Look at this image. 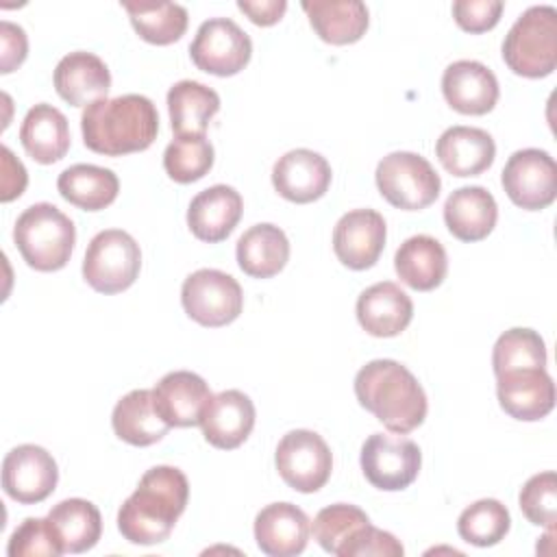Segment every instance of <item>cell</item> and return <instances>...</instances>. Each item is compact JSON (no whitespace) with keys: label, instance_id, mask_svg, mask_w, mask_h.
Masks as SVG:
<instances>
[{"label":"cell","instance_id":"6da1fadb","mask_svg":"<svg viewBox=\"0 0 557 557\" xmlns=\"http://www.w3.org/2000/svg\"><path fill=\"white\" fill-rule=\"evenodd\" d=\"M189 483L174 466H154L144 472L137 490L117 511V529L131 544H159L170 537L187 507Z\"/></svg>","mask_w":557,"mask_h":557},{"label":"cell","instance_id":"7a4b0ae2","mask_svg":"<svg viewBox=\"0 0 557 557\" xmlns=\"http://www.w3.org/2000/svg\"><path fill=\"white\" fill-rule=\"evenodd\" d=\"M81 131L91 152L122 157L152 146L159 133V113L152 100L141 94L102 98L85 107Z\"/></svg>","mask_w":557,"mask_h":557},{"label":"cell","instance_id":"3957f363","mask_svg":"<svg viewBox=\"0 0 557 557\" xmlns=\"http://www.w3.org/2000/svg\"><path fill=\"white\" fill-rule=\"evenodd\" d=\"M355 396L392 433H411L426 418V394L418 379L394 359L368 361L355 376Z\"/></svg>","mask_w":557,"mask_h":557},{"label":"cell","instance_id":"277c9868","mask_svg":"<svg viewBox=\"0 0 557 557\" xmlns=\"http://www.w3.org/2000/svg\"><path fill=\"white\" fill-rule=\"evenodd\" d=\"M13 242L22 259L39 272H57L67 265L74 244V222L50 202L24 209L13 226Z\"/></svg>","mask_w":557,"mask_h":557},{"label":"cell","instance_id":"5b68a950","mask_svg":"<svg viewBox=\"0 0 557 557\" xmlns=\"http://www.w3.org/2000/svg\"><path fill=\"white\" fill-rule=\"evenodd\" d=\"M503 61L524 78H544L557 67V9L529 7L503 41Z\"/></svg>","mask_w":557,"mask_h":557},{"label":"cell","instance_id":"8992f818","mask_svg":"<svg viewBox=\"0 0 557 557\" xmlns=\"http://www.w3.org/2000/svg\"><path fill=\"white\" fill-rule=\"evenodd\" d=\"M141 270L139 244L122 228H107L91 237L85 259L83 278L100 294H120L128 289Z\"/></svg>","mask_w":557,"mask_h":557},{"label":"cell","instance_id":"52a82bcc","mask_svg":"<svg viewBox=\"0 0 557 557\" xmlns=\"http://www.w3.org/2000/svg\"><path fill=\"white\" fill-rule=\"evenodd\" d=\"M381 196L396 209L420 211L433 205L440 196V174L416 152L398 150L383 157L374 172Z\"/></svg>","mask_w":557,"mask_h":557},{"label":"cell","instance_id":"ba28073f","mask_svg":"<svg viewBox=\"0 0 557 557\" xmlns=\"http://www.w3.org/2000/svg\"><path fill=\"white\" fill-rule=\"evenodd\" d=\"M181 302L194 322L218 329L239 318L244 294L242 285L231 274L213 268H200L183 281Z\"/></svg>","mask_w":557,"mask_h":557},{"label":"cell","instance_id":"9c48e42d","mask_svg":"<svg viewBox=\"0 0 557 557\" xmlns=\"http://www.w3.org/2000/svg\"><path fill=\"white\" fill-rule=\"evenodd\" d=\"M361 470L368 483L383 492L409 487L420 472L422 453L418 444L403 433H372L361 446Z\"/></svg>","mask_w":557,"mask_h":557},{"label":"cell","instance_id":"30bf717a","mask_svg":"<svg viewBox=\"0 0 557 557\" xmlns=\"http://www.w3.org/2000/svg\"><path fill=\"white\" fill-rule=\"evenodd\" d=\"M274 463L292 490L311 494L326 485L333 470V455L322 435L309 429H296L281 437Z\"/></svg>","mask_w":557,"mask_h":557},{"label":"cell","instance_id":"8fae6325","mask_svg":"<svg viewBox=\"0 0 557 557\" xmlns=\"http://www.w3.org/2000/svg\"><path fill=\"white\" fill-rule=\"evenodd\" d=\"M194 65L213 76L239 74L250 57L252 41L248 33L228 17H211L202 22L189 46Z\"/></svg>","mask_w":557,"mask_h":557},{"label":"cell","instance_id":"7c38bea8","mask_svg":"<svg viewBox=\"0 0 557 557\" xmlns=\"http://www.w3.org/2000/svg\"><path fill=\"white\" fill-rule=\"evenodd\" d=\"M503 189L509 200L527 211H540L557 198L555 159L540 148L516 150L503 168Z\"/></svg>","mask_w":557,"mask_h":557},{"label":"cell","instance_id":"4fadbf2b","mask_svg":"<svg viewBox=\"0 0 557 557\" xmlns=\"http://www.w3.org/2000/svg\"><path fill=\"white\" fill-rule=\"evenodd\" d=\"M59 481L52 455L37 444H20L2 459V487L20 505L46 500Z\"/></svg>","mask_w":557,"mask_h":557},{"label":"cell","instance_id":"5bb4252c","mask_svg":"<svg viewBox=\"0 0 557 557\" xmlns=\"http://www.w3.org/2000/svg\"><path fill=\"white\" fill-rule=\"evenodd\" d=\"M385 220L374 209H352L333 228L335 257L350 270L372 268L385 248Z\"/></svg>","mask_w":557,"mask_h":557},{"label":"cell","instance_id":"9a60e30c","mask_svg":"<svg viewBox=\"0 0 557 557\" xmlns=\"http://www.w3.org/2000/svg\"><path fill=\"white\" fill-rule=\"evenodd\" d=\"M496 394L503 411L522 422L542 420L555 407V383L546 368H518L498 374Z\"/></svg>","mask_w":557,"mask_h":557},{"label":"cell","instance_id":"2e32d148","mask_svg":"<svg viewBox=\"0 0 557 557\" xmlns=\"http://www.w3.org/2000/svg\"><path fill=\"white\" fill-rule=\"evenodd\" d=\"M329 161L309 148H296L278 157L272 168V185L289 202L307 205L322 198L331 185Z\"/></svg>","mask_w":557,"mask_h":557},{"label":"cell","instance_id":"e0dca14e","mask_svg":"<svg viewBox=\"0 0 557 557\" xmlns=\"http://www.w3.org/2000/svg\"><path fill=\"white\" fill-rule=\"evenodd\" d=\"M255 405L244 392L224 389L211 396L207 403L200 426L205 440L211 446L220 450H233L248 440L255 426Z\"/></svg>","mask_w":557,"mask_h":557},{"label":"cell","instance_id":"ac0fdd59","mask_svg":"<svg viewBox=\"0 0 557 557\" xmlns=\"http://www.w3.org/2000/svg\"><path fill=\"white\" fill-rule=\"evenodd\" d=\"M442 94L455 111L463 115H485L496 107L498 81L487 65L461 59L444 70Z\"/></svg>","mask_w":557,"mask_h":557},{"label":"cell","instance_id":"d6986e66","mask_svg":"<svg viewBox=\"0 0 557 557\" xmlns=\"http://www.w3.org/2000/svg\"><path fill=\"white\" fill-rule=\"evenodd\" d=\"M211 389L205 379L189 370L168 372L152 389V400L159 416L170 426H196L211 400Z\"/></svg>","mask_w":557,"mask_h":557},{"label":"cell","instance_id":"ffe728a7","mask_svg":"<svg viewBox=\"0 0 557 557\" xmlns=\"http://www.w3.org/2000/svg\"><path fill=\"white\" fill-rule=\"evenodd\" d=\"M311 522L307 513L292 503H272L255 518V540L261 553L270 557H294L307 548Z\"/></svg>","mask_w":557,"mask_h":557},{"label":"cell","instance_id":"44dd1931","mask_svg":"<svg viewBox=\"0 0 557 557\" xmlns=\"http://www.w3.org/2000/svg\"><path fill=\"white\" fill-rule=\"evenodd\" d=\"M244 200L231 185H213L196 194L187 209V226L196 239L218 244L237 226Z\"/></svg>","mask_w":557,"mask_h":557},{"label":"cell","instance_id":"7402d4cb","mask_svg":"<svg viewBox=\"0 0 557 557\" xmlns=\"http://www.w3.org/2000/svg\"><path fill=\"white\" fill-rule=\"evenodd\" d=\"M355 311L366 333L374 337H396L409 326L413 302L396 283L381 281L359 294Z\"/></svg>","mask_w":557,"mask_h":557},{"label":"cell","instance_id":"603a6c76","mask_svg":"<svg viewBox=\"0 0 557 557\" xmlns=\"http://www.w3.org/2000/svg\"><path fill=\"white\" fill-rule=\"evenodd\" d=\"M54 89L72 107H89L96 100L107 98L111 87V74L107 63L85 50L65 54L54 67Z\"/></svg>","mask_w":557,"mask_h":557},{"label":"cell","instance_id":"cb8c5ba5","mask_svg":"<svg viewBox=\"0 0 557 557\" xmlns=\"http://www.w3.org/2000/svg\"><path fill=\"white\" fill-rule=\"evenodd\" d=\"M435 154L444 170L453 176H479L494 163L496 144L483 128L450 126L440 135Z\"/></svg>","mask_w":557,"mask_h":557},{"label":"cell","instance_id":"d4e9b609","mask_svg":"<svg viewBox=\"0 0 557 557\" xmlns=\"http://www.w3.org/2000/svg\"><path fill=\"white\" fill-rule=\"evenodd\" d=\"M498 220L494 196L481 185L455 189L444 202V222L453 237L461 242L485 239Z\"/></svg>","mask_w":557,"mask_h":557},{"label":"cell","instance_id":"484cf974","mask_svg":"<svg viewBox=\"0 0 557 557\" xmlns=\"http://www.w3.org/2000/svg\"><path fill=\"white\" fill-rule=\"evenodd\" d=\"M300 7L315 35L333 46L359 41L370 24L368 7L359 0H305Z\"/></svg>","mask_w":557,"mask_h":557},{"label":"cell","instance_id":"4316f807","mask_svg":"<svg viewBox=\"0 0 557 557\" xmlns=\"http://www.w3.org/2000/svg\"><path fill=\"white\" fill-rule=\"evenodd\" d=\"M20 141L30 159L41 165L61 161L70 150L67 117L52 104L39 102L28 109L20 126Z\"/></svg>","mask_w":557,"mask_h":557},{"label":"cell","instance_id":"83f0119b","mask_svg":"<svg viewBox=\"0 0 557 557\" xmlns=\"http://www.w3.org/2000/svg\"><path fill=\"white\" fill-rule=\"evenodd\" d=\"M394 268L398 278L411 289L431 292L446 278L448 257L435 237L413 235L398 246L394 255Z\"/></svg>","mask_w":557,"mask_h":557},{"label":"cell","instance_id":"f1b7e54d","mask_svg":"<svg viewBox=\"0 0 557 557\" xmlns=\"http://www.w3.org/2000/svg\"><path fill=\"white\" fill-rule=\"evenodd\" d=\"M115 435L131 446H150L165 437L170 424L159 416L152 389H133L122 396L111 413Z\"/></svg>","mask_w":557,"mask_h":557},{"label":"cell","instance_id":"f546056e","mask_svg":"<svg viewBox=\"0 0 557 557\" xmlns=\"http://www.w3.org/2000/svg\"><path fill=\"white\" fill-rule=\"evenodd\" d=\"M237 265L252 278H270L278 274L289 259L287 235L268 222L250 226L235 248Z\"/></svg>","mask_w":557,"mask_h":557},{"label":"cell","instance_id":"4dcf8cb0","mask_svg":"<svg viewBox=\"0 0 557 557\" xmlns=\"http://www.w3.org/2000/svg\"><path fill=\"white\" fill-rule=\"evenodd\" d=\"M57 189L70 205L83 211H100L117 198L120 181L109 168L76 163L59 174Z\"/></svg>","mask_w":557,"mask_h":557},{"label":"cell","instance_id":"1f68e13d","mask_svg":"<svg viewBox=\"0 0 557 557\" xmlns=\"http://www.w3.org/2000/svg\"><path fill=\"white\" fill-rule=\"evenodd\" d=\"M168 111L176 135H205L220 111V96L198 81H178L168 91Z\"/></svg>","mask_w":557,"mask_h":557},{"label":"cell","instance_id":"d6a6232c","mask_svg":"<svg viewBox=\"0 0 557 557\" xmlns=\"http://www.w3.org/2000/svg\"><path fill=\"white\" fill-rule=\"evenodd\" d=\"M65 553H85L94 548L102 533L98 507L85 498H65L48 513Z\"/></svg>","mask_w":557,"mask_h":557},{"label":"cell","instance_id":"836d02e7","mask_svg":"<svg viewBox=\"0 0 557 557\" xmlns=\"http://www.w3.org/2000/svg\"><path fill=\"white\" fill-rule=\"evenodd\" d=\"M135 33L154 46H170L187 30V9L176 2H122Z\"/></svg>","mask_w":557,"mask_h":557},{"label":"cell","instance_id":"e575fe53","mask_svg":"<svg viewBox=\"0 0 557 557\" xmlns=\"http://www.w3.org/2000/svg\"><path fill=\"white\" fill-rule=\"evenodd\" d=\"M511 527L507 507L496 498H481L468 505L457 520L459 537L472 546H494L498 544Z\"/></svg>","mask_w":557,"mask_h":557},{"label":"cell","instance_id":"d590c367","mask_svg":"<svg viewBox=\"0 0 557 557\" xmlns=\"http://www.w3.org/2000/svg\"><path fill=\"white\" fill-rule=\"evenodd\" d=\"M213 157V146L205 135H176L163 152V168L172 181L187 185L209 174Z\"/></svg>","mask_w":557,"mask_h":557},{"label":"cell","instance_id":"8d00e7d4","mask_svg":"<svg viewBox=\"0 0 557 557\" xmlns=\"http://www.w3.org/2000/svg\"><path fill=\"white\" fill-rule=\"evenodd\" d=\"M546 344L533 329H509L505 331L492 350L494 374H503L518 368H544Z\"/></svg>","mask_w":557,"mask_h":557},{"label":"cell","instance_id":"74e56055","mask_svg":"<svg viewBox=\"0 0 557 557\" xmlns=\"http://www.w3.org/2000/svg\"><path fill=\"white\" fill-rule=\"evenodd\" d=\"M366 524H370V518L363 509L348 503H335L318 511L311 531L326 553L337 555L339 548Z\"/></svg>","mask_w":557,"mask_h":557},{"label":"cell","instance_id":"f35d334b","mask_svg":"<svg viewBox=\"0 0 557 557\" xmlns=\"http://www.w3.org/2000/svg\"><path fill=\"white\" fill-rule=\"evenodd\" d=\"M520 509L531 524L555 531L557 522V474L553 470L533 474L520 490Z\"/></svg>","mask_w":557,"mask_h":557},{"label":"cell","instance_id":"ab89813d","mask_svg":"<svg viewBox=\"0 0 557 557\" xmlns=\"http://www.w3.org/2000/svg\"><path fill=\"white\" fill-rule=\"evenodd\" d=\"M7 553L11 557H59L65 550L48 518H26L13 531Z\"/></svg>","mask_w":557,"mask_h":557},{"label":"cell","instance_id":"60d3db41","mask_svg":"<svg viewBox=\"0 0 557 557\" xmlns=\"http://www.w3.org/2000/svg\"><path fill=\"white\" fill-rule=\"evenodd\" d=\"M403 544L383 529L366 524L342 548L339 557H403Z\"/></svg>","mask_w":557,"mask_h":557},{"label":"cell","instance_id":"b9f144b4","mask_svg":"<svg viewBox=\"0 0 557 557\" xmlns=\"http://www.w3.org/2000/svg\"><path fill=\"white\" fill-rule=\"evenodd\" d=\"M503 9L500 0H457L453 2V17L466 33H485L498 24Z\"/></svg>","mask_w":557,"mask_h":557},{"label":"cell","instance_id":"7bdbcfd3","mask_svg":"<svg viewBox=\"0 0 557 557\" xmlns=\"http://www.w3.org/2000/svg\"><path fill=\"white\" fill-rule=\"evenodd\" d=\"M0 41H2L0 72L9 74L24 63L26 52H28V39H26V33L22 26L2 20L0 22Z\"/></svg>","mask_w":557,"mask_h":557},{"label":"cell","instance_id":"ee69618b","mask_svg":"<svg viewBox=\"0 0 557 557\" xmlns=\"http://www.w3.org/2000/svg\"><path fill=\"white\" fill-rule=\"evenodd\" d=\"M2 191H0V200L2 202H11L13 198L22 196L26 183H28V176H26V170L22 165L20 159L13 157V152L2 146Z\"/></svg>","mask_w":557,"mask_h":557},{"label":"cell","instance_id":"f6af8a7d","mask_svg":"<svg viewBox=\"0 0 557 557\" xmlns=\"http://www.w3.org/2000/svg\"><path fill=\"white\" fill-rule=\"evenodd\" d=\"M237 9L248 15V20L257 26H272L276 24L285 11V0H237Z\"/></svg>","mask_w":557,"mask_h":557}]
</instances>
